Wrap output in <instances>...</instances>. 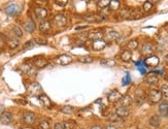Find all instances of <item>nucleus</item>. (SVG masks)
Returning <instances> with one entry per match:
<instances>
[{"instance_id": "31", "label": "nucleus", "mask_w": 168, "mask_h": 129, "mask_svg": "<svg viewBox=\"0 0 168 129\" xmlns=\"http://www.w3.org/2000/svg\"><path fill=\"white\" fill-rule=\"evenodd\" d=\"M109 3H111L109 0H99V1H97V6L100 8H105L109 6Z\"/></svg>"}, {"instance_id": "11", "label": "nucleus", "mask_w": 168, "mask_h": 129, "mask_svg": "<svg viewBox=\"0 0 168 129\" xmlns=\"http://www.w3.org/2000/svg\"><path fill=\"white\" fill-rule=\"evenodd\" d=\"M159 115L162 117H168V101H162L158 106Z\"/></svg>"}, {"instance_id": "10", "label": "nucleus", "mask_w": 168, "mask_h": 129, "mask_svg": "<svg viewBox=\"0 0 168 129\" xmlns=\"http://www.w3.org/2000/svg\"><path fill=\"white\" fill-rule=\"evenodd\" d=\"M102 37H103V32L100 31V30H92L88 34V38L92 39L93 41H100V39H102Z\"/></svg>"}, {"instance_id": "9", "label": "nucleus", "mask_w": 168, "mask_h": 129, "mask_svg": "<svg viewBox=\"0 0 168 129\" xmlns=\"http://www.w3.org/2000/svg\"><path fill=\"white\" fill-rule=\"evenodd\" d=\"M159 82V76L156 75V73L152 72V73H149L148 75L145 76V83L149 86H155L157 85Z\"/></svg>"}, {"instance_id": "37", "label": "nucleus", "mask_w": 168, "mask_h": 129, "mask_svg": "<svg viewBox=\"0 0 168 129\" xmlns=\"http://www.w3.org/2000/svg\"><path fill=\"white\" fill-rule=\"evenodd\" d=\"M50 123H48V121H45V120H42V121H40V123H39L38 125V129H50Z\"/></svg>"}, {"instance_id": "39", "label": "nucleus", "mask_w": 168, "mask_h": 129, "mask_svg": "<svg viewBox=\"0 0 168 129\" xmlns=\"http://www.w3.org/2000/svg\"><path fill=\"white\" fill-rule=\"evenodd\" d=\"M35 47V42L30 41H27L25 45H24V51H27V50H30V49L34 48Z\"/></svg>"}, {"instance_id": "34", "label": "nucleus", "mask_w": 168, "mask_h": 129, "mask_svg": "<svg viewBox=\"0 0 168 129\" xmlns=\"http://www.w3.org/2000/svg\"><path fill=\"white\" fill-rule=\"evenodd\" d=\"M160 92H161L162 96L168 98V85H166V84L162 85L161 88H160Z\"/></svg>"}, {"instance_id": "41", "label": "nucleus", "mask_w": 168, "mask_h": 129, "mask_svg": "<svg viewBox=\"0 0 168 129\" xmlns=\"http://www.w3.org/2000/svg\"><path fill=\"white\" fill-rule=\"evenodd\" d=\"M67 0H57L55 3H56L57 5H59V6H65V5L67 4Z\"/></svg>"}, {"instance_id": "7", "label": "nucleus", "mask_w": 168, "mask_h": 129, "mask_svg": "<svg viewBox=\"0 0 168 129\" xmlns=\"http://www.w3.org/2000/svg\"><path fill=\"white\" fill-rule=\"evenodd\" d=\"M145 63L149 67H157L159 65V63H160V59H159L157 56L152 55V56H149L145 60Z\"/></svg>"}, {"instance_id": "43", "label": "nucleus", "mask_w": 168, "mask_h": 129, "mask_svg": "<svg viewBox=\"0 0 168 129\" xmlns=\"http://www.w3.org/2000/svg\"><path fill=\"white\" fill-rule=\"evenodd\" d=\"M54 129H64L63 123H56L54 126Z\"/></svg>"}, {"instance_id": "42", "label": "nucleus", "mask_w": 168, "mask_h": 129, "mask_svg": "<svg viewBox=\"0 0 168 129\" xmlns=\"http://www.w3.org/2000/svg\"><path fill=\"white\" fill-rule=\"evenodd\" d=\"M64 129H73V125L70 122H64Z\"/></svg>"}, {"instance_id": "4", "label": "nucleus", "mask_w": 168, "mask_h": 129, "mask_svg": "<svg viewBox=\"0 0 168 129\" xmlns=\"http://www.w3.org/2000/svg\"><path fill=\"white\" fill-rule=\"evenodd\" d=\"M36 120V116L35 114H33L31 112H25L23 115V121L25 124L27 125H32L33 123L35 122Z\"/></svg>"}, {"instance_id": "25", "label": "nucleus", "mask_w": 168, "mask_h": 129, "mask_svg": "<svg viewBox=\"0 0 168 129\" xmlns=\"http://www.w3.org/2000/svg\"><path fill=\"white\" fill-rule=\"evenodd\" d=\"M7 45H8V47H10V49H16L19 47V45H20V42H19V39L18 38H10L8 39V41H7Z\"/></svg>"}, {"instance_id": "40", "label": "nucleus", "mask_w": 168, "mask_h": 129, "mask_svg": "<svg viewBox=\"0 0 168 129\" xmlns=\"http://www.w3.org/2000/svg\"><path fill=\"white\" fill-rule=\"evenodd\" d=\"M109 119H111V122H120V121H122V118H120V117H119L116 113L111 114V115L109 116Z\"/></svg>"}, {"instance_id": "23", "label": "nucleus", "mask_w": 168, "mask_h": 129, "mask_svg": "<svg viewBox=\"0 0 168 129\" xmlns=\"http://www.w3.org/2000/svg\"><path fill=\"white\" fill-rule=\"evenodd\" d=\"M38 99L40 100V102L44 104V106H48V107L51 106V100H50V98H48L45 94H40L38 96Z\"/></svg>"}, {"instance_id": "50", "label": "nucleus", "mask_w": 168, "mask_h": 129, "mask_svg": "<svg viewBox=\"0 0 168 129\" xmlns=\"http://www.w3.org/2000/svg\"><path fill=\"white\" fill-rule=\"evenodd\" d=\"M167 129H168V128H167Z\"/></svg>"}, {"instance_id": "8", "label": "nucleus", "mask_w": 168, "mask_h": 129, "mask_svg": "<svg viewBox=\"0 0 168 129\" xmlns=\"http://www.w3.org/2000/svg\"><path fill=\"white\" fill-rule=\"evenodd\" d=\"M11 121H13V115L8 112H2L1 115H0V122L4 125H8L10 124Z\"/></svg>"}, {"instance_id": "19", "label": "nucleus", "mask_w": 168, "mask_h": 129, "mask_svg": "<svg viewBox=\"0 0 168 129\" xmlns=\"http://www.w3.org/2000/svg\"><path fill=\"white\" fill-rule=\"evenodd\" d=\"M92 47H93L94 51H101V50H103V49L106 47V42L104 41H102V39H100V41H93Z\"/></svg>"}, {"instance_id": "49", "label": "nucleus", "mask_w": 168, "mask_h": 129, "mask_svg": "<svg viewBox=\"0 0 168 129\" xmlns=\"http://www.w3.org/2000/svg\"><path fill=\"white\" fill-rule=\"evenodd\" d=\"M140 129H141V128H140Z\"/></svg>"}, {"instance_id": "24", "label": "nucleus", "mask_w": 168, "mask_h": 129, "mask_svg": "<svg viewBox=\"0 0 168 129\" xmlns=\"http://www.w3.org/2000/svg\"><path fill=\"white\" fill-rule=\"evenodd\" d=\"M107 36H108V38L111 39V41H119L121 37V35H120V33L117 32V31H115V30H111L108 33H107Z\"/></svg>"}, {"instance_id": "32", "label": "nucleus", "mask_w": 168, "mask_h": 129, "mask_svg": "<svg viewBox=\"0 0 168 129\" xmlns=\"http://www.w3.org/2000/svg\"><path fill=\"white\" fill-rule=\"evenodd\" d=\"M13 32H14V34L17 36V38H20L23 36V31L19 26H15L13 28Z\"/></svg>"}, {"instance_id": "17", "label": "nucleus", "mask_w": 168, "mask_h": 129, "mask_svg": "<svg viewBox=\"0 0 168 129\" xmlns=\"http://www.w3.org/2000/svg\"><path fill=\"white\" fill-rule=\"evenodd\" d=\"M154 52V47L151 44H145L141 48V54L145 56H152V53Z\"/></svg>"}, {"instance_id": "15", "label": "nucleus", "mask_w": 168, "mask_h": 129, "mask_svg": "<svg viewBox=\"0 0 168 129\" xmlns=\"http://www.w3.org/2000/svg\"><path fill=\"white\" fill-rule=\"evenodd\" d=\"M54 21L58 27H64L67 24L66 17L63 16V15H57V16L54 18Z\"/></svg>"}, {"instance_id": "36", "label": "nucleus", "mask_w": 168, "mask_h": 129, "mask_svg": "<svg viewBox=\"0 0 168 129\" xmlns=\"http://www.w3.org/2000/svg\"><path fill=\"white\" fill-rule=\"evenodd\" d=\"M93 60L94 59L91 56H82L79 58V62L82 63H92Z\"/></svg>"}, {"instance_id": "22", "label": "nucleus", "mask_w": 168, "mask_h": 129, "mask_svg": "<svg viewBox=\"0 0 168 129\" xmlns=\"http://www.w3.org/2000/svg\"><path fill=\"white\" fill-rule=\"evenodd\" d=\"M121 59L124 61V62H129V61L132 59V53L129 50H125L122 52L121 54Z\"/></svg>"}, {"instance_id": "46", "label": "nucleus", "mask_w": 168, "mask_h": 129, "mask_svg": "<svg viewBox=\"0 0 168 129\" xmlns=\"http://www.w3.org/2000/svg\"><path fill=\"white\" fill-rule=\"evenodd\" d=\"M91 129H102V128L100 127V126H92Z\"/></svg>"}, {"instance_id": "3", "label": "nucleus", "mask_w": 168, "mask_h": 129, "mask_svg": "<svg viewBox=\"0 0 168 129\" xmlns=\"http://www.w3.org/2000/svg\"><path fill=\"white\" fill-rule=\"evenodd\" d=\"M145 99H146L145 92L141 90V89H138L135 93V103L137 105H142V104L145 103Z\"/></svg>"}, {"instance_id": "44", "label": "nucleus", "mask_w": 168, "mask_h": 129, "mask_svg": "<svg viewBox=\"0 0 168 129\" xmlns=\"http://www.w3.org/2000/svg\"><path fill=\"white\" fill-rule=\"evenodd\" d=\"M105 129H117V128H116L115 126H112V125H108V126H106Z\"/></svg>"}, {"instance_id": "30", "label": "nucleus", "mask_w": 168, "mask_h": 129, "mask_svg": "<svg viewBox=\"0 0 168 129\" xmlns=\"http://www.w3.org/2000/svg\"><path fill=\"white\" fill-rule=\"evenodd\" d=\"M130 15L131 11L128 10V8H123V10L120 11V16L123 19H130Z\"/></svg>"}, {"instance_id": "27", "label": "nucleus", "mask_w": 168, "mask_h": 129, "mask_svg": "<svg viewBox=\"0 0 168 129\" xmlns=\"http://www.w3.org/2000/svg\"><path fill=\"white\" fill-rule=\"evenodd\" d=\"M127 47H128V50L129 51L136 50V49L138 48V41H137L136 39H132V41H130L129 42H128Z\"/></svg>"}, {"instance_id": "33", "label": "nucleus", "mask_w": 168, "mask_h": 129, "mask_svg": "<svg viewBox=\"0 0 168 129\" xmlns=\"http://www.w3.org/2000/svg\"><path fill=\"white\" fill-rule=\"evenodd\" d=\"M61 112L63 114H66V115H71V114H73V107L70 105H65L61 109Z\"/></svg>"}, {"instance_id": "48", "label": "nucleus", "mask_w": 168, "mask_h": 129, "mask_svg": "<svg viewBox=\"0 0 168 129\" xmlns=\"http://www.w3.org/2000/svg\"><path fill=\"white\" fill-rule=\"evenodd\" d=\"M128 129H132V128H128Z\"/></svg>"}, {"instance_id": "26", "label": "nucleus", "mask_w": 168, "mask_h": 129, "mask_svg": "<svg viewBox=\"0 0 168 129\" xmlns=\"http://www.w3.org/2000/svg\"><path fill=\"white\" fill-rule=\"evenodd\" d=\"M100 63H101V65L106 67H112L116 65V61L114 59H103Z\"/></svg>"}, {"instance_id": "28", "label": "nucleus", "mask_w": 168, "mask_h": 129, "mask_svg": "<svg viewBox=\"0 0 168 129\" xmlns=\"http://www.w3.org/2000/svg\"><path fill=\"white\" fill-rule=\"evenodd\" d=\"M141 17H142V14L139 10H135V11H131V15H130L131 20H137V19H140Z\"/></svg>"}, {"instance_id": "47", "label": "nucleus", "mask_w": 168, "mask_h": 129, "mask_svg": "<svg viewBox=\"0 0 168 129\" xmlns=\"http://www.w3.org/2000/svg\"><path fill=\"white\" fill-rule=\"evenodd\" d=\"M2 45H3V41H0V48H1Z\"/></svg>"}, {"instance_id": "13", "label": "nucleus", "mask_w": 168, "mask_h": 129, "mask_svg": "<svg viewBox=\"0 0 168 129\" xmlns=\"http://www.w3.org/2000/svg\"><path fill=\"white\" fill-rule=\"evenodd\" d=\"M57 63L58 64H60V65H68V64L71 63V61H72V58L68 56V55H61V56H59L57 58Z\"/></svg>"}, {"instance_id": "1", "label": "nucleus", "mask_w": 168, "mask_h": 129, "mask_svg": "<svg viewBox=\"0 0 168 129\" xmlns=\"http://www.w3.org/2000/svg\"><path fill=\"white\" fill-rule=\"evenodd\" d=\"M149 99L152 103H158L160 102L162 99V94L160 90H157V89H153V90L149 91Z\"/></svg>"}, {"instance_id": "29", "label": "nucleus", "mask_w": 168, "mask_h": 129, "mask_svg": "<svg viewBox=\"0 0 168 129\" xmlns=\"http://www.w3.org/2000/svg\"><path fill=\"white\" fill-rule=\"evenodd\" d=\"M47 65H48V61L44 59H38L35 61V66H36V68H38V69L44 68V67H45Z\"/></svg>"}, {"instance_id": "5", "label": "nucleus", "mask_w": 168, "mask_h": 129, "mask_svg": "<svg viewBox=\"0 0 168 129\" xmlns=\"http://www.w3.org/2000/svg\"><path fill=\"white\" fill-rule=\"evenodd\" d=\"M122 96H123V95H122L120 92L117 91V90H114V91H111V93L107 95V99H108L109 102L117 103V102H119V101H120Z\"/></svg>"}, {"instance_id": "45", "label": "nucleus", "mask_w": 168, "mask_h": 129, "mask_svg": "<svg viewBox=\"0 0 168 129\" xmlns=\"http://www.w3.org/2000/svg\"><path fill=\"white\" fill-rule=\"evenodd\" d=\"M85 28H87V26H81V27L78 26L75 29H76V30H81V29H85Z\"/></svg>"}, {"instance_id": "18", "label": "nucleus", "mask_w": 168, "mask_h": 129, "mask_svg": "<svg viewBox=\"0 0 168 129\" xmlns=\"http://www.w3.org/2000/svg\"><path fill=\"white\" fill-rule=\"evenodd\" d=\"M48 10L44 7H36L35 8V15L38 19H45L48 17Z\"/></svg>"}, {"instance_id": "12", "label": "nucleus", "mask_w": 168, "mask_h": 129, "mask_svg": "<svg viewBox=\"0 0 168 129\" xmlns=\"http://www.w3.org/2000/svg\"><path fill=\"white\" fill-rule=\"evenodd\" d=\"M116 114L120 117V118H127L130 114V110L128 107H125V106H120L119 105L117 109H116Z\"/></svg>"}, {"instance_id": "14", "label": "nucleus", "mask_w": 168, "mask_h": 129, "mask_svg": "<svg viewBox=\"0 0 168 129\" xmlns=\"http://www.w3.org/2000/svg\"><path fill=\"white\" fill-rule=\"evenodd\" d=\"M133 102L132 100V97L129 96V95H123L122 98L119 101V103H120V106H125V107H128L129 105H131Z\"/></svg>"}, {"instance_id": "35", "label": "nucleus", "mask_w": 168, "mask_h": 129, "mask_svg": "<svg viewBox=\"0 0 168 129\" xmlns=\"http://www.w3.org/2000/svg\"><path fill=\"white\" fill-rule=\"evenodd\" d=\"M120 1H118V0H114V1H111V3H109V6H111V11H117L119 10V7H120Z\"/></svg>"}, {"instance_id": "21", "label": "nucleus", "mask_w": 168, "mask_h": 129, "mask_svg": "<svg viewBox=\"0 0 168 129\" xmlns=\"http://www.w3.org/2000/svg\"><path fill=\"white\" fill-rule=\"evenodd\" d=\"M149 125L153 126V127H159V126H160V123H161V119L158 115H153L151 118H149Z\"/></svg>"}, {"instance_id": "16", "label": "nucleus", "mask_w": 168, "mask_h": 129, "mask_svg": "<svg viewBox=\"0 0 168 129\" xmlns=\"http://www.w3.org/2000/svg\"><path fill=\"white\" fill-rule=\"evenodd\" d=\"M35 28H36L35 23L33 22L32 20H28V21H26V22L24 23V29H25L26 32L33 33V32H34Z\"/></svg>"}, {"instance_id": "6", "label": "nucleus", "mask_w": 168, "mask_h": 129, "mask_svg": "<svg viewBox=\"0 0 168 129\" xmlns=\"http://www.w3.org/2000/svg\"><path fill=\"white\" fill-rule=\"evenodd\" d=\"M4 11L8 15V16L15 17L20 13V7L18 6L17 4H10V5H8V6L5 7Z\"/></svg>"}, {"instance_id": "20", "label": "nucleus", "mask_w": 168, "mask_h": 129, "mask_svg": "<svg viewBox=\"0 0 168 129\" xmlns=\"http://www.w3.org/2000/svg\"><path fill=\"white\" fill-rule=\"evenodd\" d=\"M51 29V23L48 20H44L39 24V31L42 33H47L48 31H50Z\"/></svg>"}, {"instance_id": "38", "label": "nucleus", "mask_w": 168, "mask_h": 129, "mask_svg": "<svg viewBox=\"0 0 168 129\" xmlns=\"http://www.w3.org/2000/svg\"><path fill=\"white\" fill-rule=\"evenodd\" d=\"M153 6H154V3L151 1H145V3H143V11H149L153 8Z\"/></svg>"}, {"instance_id": "2", "label": "nucleus", "mask_w": 168, "mask_h": 129, "mask_svg": "<svg viewBox=\"0 0 168 129\" xmlns=\"http://www.w3.org/2000/svg\"><path fill=\"white\" fill-rule=\"evenodd\" d=\"M85 20H86L88 23H99V22L104 21L105 17L102 16V15H99V14H90V15L85 16Z\"/></svg>"}]
</instances>
